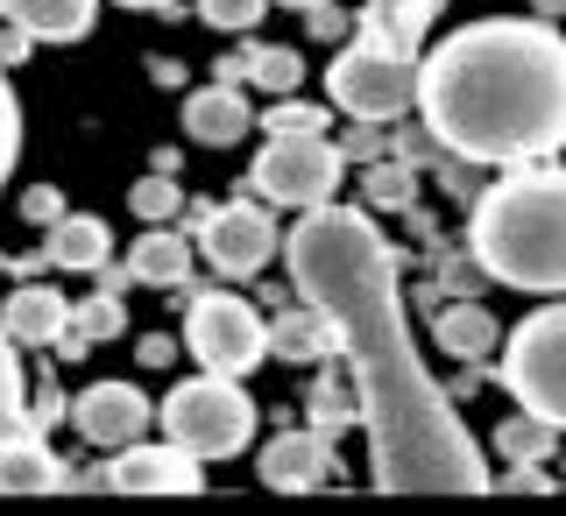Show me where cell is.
<instances>
[{"label":"cell","mask_w":566,"mask_h":516,"mask_svg":"<svg viewBox=\"0 0 566 516\" xmlns=\"http://www.w3.org/2000/svg\"><path fill=\"white\" fill-rule=\"evenodd\" d=\"M291 291L333 318L368 424V467L382 495H482L489 467L453 397L418 361L397 291V248L354 206H312L283 234Z\"/></svg>","instance_id":"1"},{"label":"cell","mask_w":566,"mask_h":516,"mask_svg":"<svg viewBox=\"0 0 566 516\" xmlns=\"http://www.w3.org/2000/svg\"><path fill=\"white\" fill-rule=\"evenodd\" d=\"M439 149L468 164H545L566 149V35L545 22H474L418 64Z\"/></svg>","instance_id":"2"},{"label":"cell","mask_w":566,"mask_h":516,"mask_svg":"<svg viewBox=\"0 0 566 516\" xmlns=\"http://www.w3.org/2000/svg\"><path fill=\"white\" fill-rule=\"evenodd\" d=\"M474 262L510 291L566 297V170L510 164L503 185L474 199Z\"/></svg>","instance_id":"3"},{"label":"cell","mask_w":566,"mask_h":516,"mask_svg":"<svg viewBox=\"0 0 566 516\" xmlns=\"http://www.w3.org/2000/svg\"><path fill=\"white\" fill-rule=\"evenodd\" d=\"M156 418H164V439H177L199 460H234L255 439V403H248L241 376H212V368L199 382H177Z\"/></svg>","instance_id":"4"},{"label":"cell","mask_w":566,"mask_h":516,"mask_svg":"<svg viewBox=\"0 0 566 516\" xmlns=\"http://www.w3.org/2000/svg\"><path fill=\"white\" fill-rule=\"evenodd\" d=\"M326 93L354 120H397L418 106V57L376 43V35H354L340 57L326 64Z\"/></svg>","instance_id":"5"},{"label":"cell","mask_w":566,"mask_h":516,"mask_svg":"<svg viewBox=\"0 0 566 516\" xmlns=\"http://www.w3.org/2000/svg\"><path fill=\"white\" fill-rule=\"evenodd\" d=\"M503 389L524 411H538L545 424L566 432V305L531 312L503 340Z\"/></svg>","instance_id":"6"},{"label":"cell","mask_w":566,"mask_h":516,"mask_svg":"<svg viewBox=\"0 0 566 516\" xmlns=\"http://www.w3.org/2000/svg\"><path fill=\"white\" fill-rule=\"evenodd\" d=\"M185 340H191V354H199V368L248 382L262 361H270V318L248 305V297H234V291H199L191 312H185Z\"/></svg>","instance_id":"7"},{"label":"cell","mask_w":566,"mask_h":516,"mask_svg":"<svg viewBox=\"0 0 566 516\" xmlns=\"http://www.w3.org/2000/svg\"><path fill=\"white\" fill-rule=\"evenodd\" d=\"M340 164H347L340 141H326V135H270V149L255 156V199L291 206V212L333 206Z\"/></svg>","instance_id":"8"},{"label":"cell","mask_w":566,"mask_h":516,"mask_svg":"<svg viewBox=\"0 0 566 516\" xmlns=\"http://www.w3.org/2000/svg\"><path fill=\"white\" fill-rule=\"evenodd\" d=\"M199 241H206V262L220 276H255V270H270L276 248H283L276 220H270V199H262V206H241V199L212 206L206 227H199Z\"/></svg>","instance_id":"9"},{"label":"cell","mask_w":566,"mask_h":516,"mask_svg":"<svg viewBox=\"0 0 566 516\" xmlns=\"http://www.w3.org/2000/svg\"><path fill=\"white\" fill-rule=\"evenodd\" d=\"M106 488H120V495H199L206 467H199V453H185L177 439H164V446H142L135 439V446L114 453Z\"/></svg>","instance_id":"10"},{"label":"cell","mask_w":566,"mask_h":516,"mask_svg":"<svg viewBox=\"0 0 566 516\" xmlns=\"http://www.w3.org/2000/svg\"><path fill=\"white\" fill-rule=\"evenodd\" d=\"M71 424H78L93 446L120 453V446H135V439L156 424V411H149V397H142L135 382H93L78 403H71Z\"/></svg>","instance_id":"11"},{"label":"cell","mask_w":566,"mask_h":516,"mask_svg":"<svg viewBox=\"0 0 566 516\" xmlns=\"http://www.w3.org/2000/svg\"><path fill=\"white\" fill-rule=\"evenodd\" d=\"M262 482H270L276 495H305V488H326L333 482V446L326 432H283L262 446Z\"/></svg>","instance_id":"12"},{"label":"cell","mask_w":566,"mask_h":516,"mask_svg":"<svg viewBox=\"0 0 566 516\" xmlns=\"http://www.w3.org/2000/svg\"><path fill=\"white\" fill-rule=\"evenodd\" d=\"M248 128H255V120H248V99H241L234 78H220V85H206V93L185 99V135L199 141V149H234Z\"/></svg>","instance_id":"13"},{"label":"cell","mask_w":566,"mask_h":516,"mask_svg":"<svg viewBox=\"0 0 566 516\" xmlns=\"http://www.w3.org/2000/svg\"><path fill=\"white\" fill-rule=\"evenodd\" d=\"M71 326V297L43 291V283H22V291L0 305V333H8L14 347H57Z\"/></svg>","instance_id":"14"},{"label":"cell","mask_w":566,"mask_h":516,"mask_svg":"<svg viewBox=\"0 0 566 516\" xmlns=\"http://www.w3.org/2000/svg\"><path fill=\"white\" fill-rule=\"evenodd\" d=\"M64 488V467L57 453L43 446L35 432H0V495H57Z\"/></svg>","instance_id":"15"},{"label":"cell","mask_w":566,"mask_h":516,"mask_svg":"<svg viewBox=\"0 0 566 516\" xmlns=\"http://www.w3.org/2000/svg\"><path fill=\"white\" fill-rule=\"evenodd\" d=\"M8 22H22L35 43H85L99 22V0H8Z\"/></svg>","instance_id":"16"},{"label":"cell","mask_w":566,"mask_h":516,"mask_svg":"<svg viewBox=\"0 0 566 516\" xmlns=\"http://www.w3.org/2000/svg\"><path fill=\"white\" fill-rule=\"evenodd\" d=\"M326 354H340V340H333V318L305 305V312H276L270 318V361H326Z\"/></svg>","instance_id":"17"},{"label":"cell","mask_w":566,"mask_h":516,"mask_svg":"<svg viewBox=\"0 0 566 516\" xmlns=\"http://www.w3.org/2000/svg\"><path fill=\"white\" fill-rule=\"evenodd\" d=\"M128 270H135V283H164V291H185V283H191V241L164 220V227H149V234L128 248Z\"/></svg>","instance_id":"18"},{"label":"cell","mask_w":566,"mask_h":516,"mask_svg":"<svg viewBox=\"0 0 566 516\" xmlns=\"http://www.w3.org/2000/svg\"><path fill=\"white\" fill-rule=\"evenodd\" d=\"M439 8H447V0H368L361 35H376V43L411 50V57H418V43H424V29L439 22Z\"/></svg>","instance_id":"19"},{"label":"cell","mask_w":566,"mask_h":516,"mask_svg":"<svg viewBox=\"0 0 566 516\" xmlns=\"http://www.w3.org/2000/svg\"><path fill=\"white\" fill-rule=\"evenodd\" d=\"M57 270H106V255H114V234H106V220L93 212H64L57 227H50V248H43Z\"/></svg>","instance_id":"20"},{"label":"cell","mask_w":566,"mask_h":516,"mask_svg":"<svg viewBox=\"0 0 566 516\" xmlns=\"http://www.w3.org/2000/svg\"><path fill=\"white\" fill-rule=\"evenodd\" d=\"M432 333H439V347H447L453 361H489V354L503 347V326L489 318V305H447L432 318Z\"/></svg>","instance_id":"21"},{"label":"cell","mask_w":566,"mask_h":516,"mask_svg":"<svg viewBox=\"0 0 566 516\" xmlns=\"http://www.w3.org/2000/svg\"><path fill=\"white\" fill-rule=\"evenodd\" d=\"M220 78H255L262 93H297V78H305V64H297V50H262V43H241L234 57H220L212 64Z\"/></svg>","instance_id":"22"},{"label":"cell","mask_w":566,"mask_h":516,"mask_svg":"<svg viewBox=\"0 0 566 516\" xmlns=\"http://www.w3.org/2000/svg\"><path fill=\"white\" fill-rule=\"evenodd\" d=\"M120 333H128V305H120V291H99V297H78V305H71V326H64V354L71 361H78L85 347H99V340H120Z\"/></svg>","instance_id":"23"},{"label":"cell","mask_w":566,"mask_h":516,"mask_svg":"<svg viewBox=\"0 0 566 516\" xmlns=\"http://www.w3.org/2000/svg\"><path fill=\"white\" fill-rule=\"evenodd\" d=\"M553 446H559V424H545L538 411H524V403H517V418L495 424V453H503L510 467H545Z\"/></svg>","instance_id":"24"},{"label":"cell","mask_w":566,"mask_h":516,"mask_svg":"<svg viewBox=\"0 0 566 516\" xmlns=\"http://www.w3.org/2000/svg\"><path fill=\"white\" fill-rule=\"evenodd\" d=\"M128 206H135V220H149V227H164L185 212V185H170V170H156V177H142V185L128 191Z\"/></svg>","instance_id":"25"},{"label":"cell","mask_w":566,"mask_h":516,"mask_svg":"<svg viewBox=\"0 0 566 516\" xmlns=\"http://www.w3.org/2000/svg\"><path fill=\"white\" fill-rule=\"evenodd\" d=\"M29 411V382H22V354H14V340L0 333V432H14Z\"/></svg>","instance_id":"26"},{"label":"cell","mask_w":566,"mask_h":516,"mask_svg":"<svg viewBox=\"0 0 566 516\" xmlns=\"http://www.w3.org/2000/svg\"><path fill=\"white\" fill-rule=\"evenodd\" d=\"M361 191H368V206H382V212H403V206L418 199V177H411V164H376Z\"/></svg>","instance_id":"27"},{"label":"cell","mask_w":566,"mask_h":516,"mask_svg":"<svg viewBox=\"0 0 566 516\" xmlns=\"http://www.w3.org/2000/svg\"><path fill=\"white\" fill-rule=\"evenodd\" d=\"M361 418V389H340V382H318L312 389V424L318 432H340V424Z\"/></svg>","instance_id":"28"},{"label":"cell","mask_w":566,"mask_h":516,"mask_svg":"<svg viewBox=\"0 0 566 516\" xmlns=\"http://www.w3.org/2000/svg\"><path fill=\"white\" fill-rule=\"evenodd\" d=\"M262 14H270V0H199V22L220 35H248Z\"/></svg>","instance_id":"29"},{"label":"cell","mask_w":566,"mask_h":516,"mask_svg":"<svg viewBox=\"0 0 566 516\" xmlns=\"http://www.w3.org/2000/svg\"><path fill=\"white\" fill-rule=\"evenodd\" d=\"M270 135H326V106H305V99H291L283 93L276 106H270V120H262Z\"/></svg>","instance_id":"30"},{"label":"cell","mask_w":566,"mask_h":516,"mask_svg":"<svg viewBox=\"0 0 566 516\" xmlns=\"http://www.w3.org/2000/svg\"><path fill=\"white\" fill-rule=\"evenodd\" d=\"M14 156H22V106H14V85L0 78V185L14 177Z\"/></svg>","instance_id":"31"},{"label":"cell","mask_w":566,"mask_h":516,"mask_svg":"<svg viewBox=\"0 0 566 516\" xmlns=\"http://www.w3.org/2000/svg\"><path fill=\"white\" fill-rule=\"evenodd\" d=\"M22 212H29V220H35V227H57V220H64V191H50V185H35V191H29V199H22Z\"/></svg>","instance_id":"32"},{"label":"cell","mask_w":566,"mask_h":516,"mask_svg":"<svg viewBox=\"0 0 566 516\" xmlns=\"http://www.w3.org/2000/svg\"><path fill=\"white\" fill-rule=\"evenodd\" d=\"M382 120H368V128H347V141H340V156H361V164H376V156H382Z\"/></svg>","instance_id":"33"},{"label":"cell","mask_w":566,"mask_h":516,"mask_svg":"<svg viewBox=\"0 0 566 516\" xmlns=\"http://www.w3.org/2000/svg\"><path fill=\"white\" fill-rule=\"evenodd\" d=\"M29 43H35V35H29L22 22H8V29H0V71H8V64H22V57H29Z\"/></svg>","instance_id":"34"},{"label":"cell","mask_w":566,"mask_h":516,"mask_svg":"<svg viewBox=\"0 0 566 516\" xmlns=\"http://www.w3.org/2000/svg\"><path fill=\"white\" fill-rule=\"evenodd\" d=\"M35 424H57V418H71L64 411V397H57V389H43V397H35V411H29Z\"/></svg>","instance_id":"35"},{"label":"cell","mask_w":566,"mask_h":516,"mask_svg":"<svg viewBox=\"0 0 566 516\" xmlns=\"http://www.w3.org/2000/svg\"><path fill=\"white\" fill-rule=\"evenodd\" d=\"M503 488H517V495H538V488H553L538 467H517V474H503Z\"/></svg>","instance_id":"36"},{"label":"cell","mask_w":566,"mask_h":516,"mask_svg":"<svg viewBox=\"0 0 566 516\" xmlns=\"http://www.w3.org/2000/svg\"><path fill=\"white\" fill-rule=\"evenodd\" d=\"M142 361H149V368L170 361V340H164V333H156V340H142Z\"/></svg>","instance_id":"37"},{"label":"cell","mask_w":566,"mask_h":516,"mask_svg":"<svg viewBox=\"0 0 566 516\" xmlns=\"http://www.w3.org/2000/svg\"><path fill=\"white\" fill-rule=\"evenodd\" d=\"M531 14H545V22H566V0H531Z\"/></svg>","instance_id":"38"},{"label":"cell","mask_w":566,"mask_h":516,"mask_svg":"<svg viewBox=\"0 0 566 516\" xmlns=\"http://www.w3.org/2000/svg\"><path fill=\"white\" fill-rule=\"evenodd\" d=\"M283 8H297V14H312V8H326V0H283Z\"/></svg>","instance_id":"39"},{"label":"cell","mask_w":566,"mask_h":516,"mask_svg":"<svg viewBox=\"0 0 566 516\" xmlns=\"http://www.w3.org/2000/svg\"><path fill=\"white\" fill-rule=\"evenodd\" d=\"M120 8H170V0H120Z\"/></svg>","instance_id":"40"},{"label":"cell","mask_w":566,"mask_h":516,"mask_svg":"<svg viewBox=\"0 0 566 516\" xmlns=\"http://www.w3.org/2000/svg\"><path fill=\"white\" fill-rule=\"evenodd\" d=\"M0 14H8V0H0Z\"/></svg>","instance_id":"41"}]
</instances>
